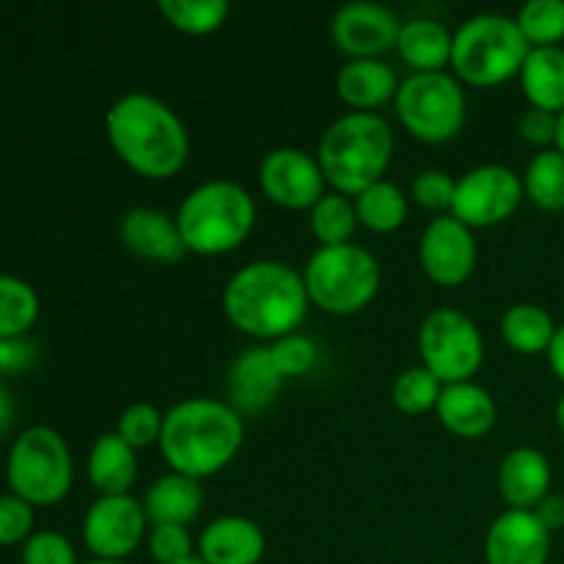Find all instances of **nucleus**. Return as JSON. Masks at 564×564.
<instances>
[{
    "mask_svg": "<svg viewBox=\"0 0 564 564\" xmlns=\"http://www.w3.org/2000/svg\"><path fill=\"white\" fill-rule=\"evenodd\" d=\"M220 303L229 323L259 341H275L297 330L312 306L303 270L281 259L240 264L226 279Z\"/></svg>",
    "mask_w": 564,
    "mask_h": 564,
    "instance_id": "1",
    "label": "nucleus"
},
{
    "mask_svg": "<svg viewBox=\"0 0 564 564\" xmlns=\"http://www.w3.org/2000/svg\"><path fill=\"white\" fill-rule=\"evenodd\" d=\"M105 135L121 163L147 180H169L191 158V132L165 99L127 91L105 113Z\"/></svg>",
    "mask_w": 564,
    "mask_h": 564,
    "instance_id": "2",
    "label": "nucleus"
},
{
    "mask_svg": "<svg viewBox=\"0 0 564 564\" xmlns=\"http://www.w3.org/2000/svg\"><path fill=\"white\" fill-rule=\"evenodd\" d=\"M246 441V419L218 397H185L163 416L160 455L171 471L207 479L224 471Z\"/></svg>",
    "mask_w": 564,
    "mask_h": 564,
    "instance_id": "3",
    "label": "nucleus"
},
{
    "mask_svg": "<svg viewBox=\"0 0 564 564\" xmlns=\"http://www.w3.org/2000/svg\"><path fill=\"white\" fill-rule=\"evenodd\" d=\"M394 127L378 110H347L336 116L317 141V160L334 191L358 196L383 180L394 160Z\"/></svg>",
    "mask_w": 564,
    "mask_h": 564,
    "instance_id": "4",
    "label": "nucleus"
},
{
    "mask_svg": "<svg viewBox=\"0 0 564 564\" xmlns=\"http://www.w3.org/2000/svg\"><path fill=\"white\" fill-rule=\"evenodd\" d=\"M187 253L220 257L248 240L257 226V198L235 180L198 182L174 213Z\"/></svg>",
    "mask_w": 564,
    "mask_h": 564,
    "instance_id": "5",
    "label": "nucleus"
},
{
    "mask_svg": "<svg viewBox=\"0 0 564 564\" xmlns=\"http://www.w3.org/2000/svg\"><path fill=\"white\" fill-rule=\"evenodd\" d=\"M532 44L518 28L516 17L501 11H479L455 28L452 72L463 86H499L521 72Z\"/></svg>",
    "mask_w": 564,
    "mask_h": 564,
    "instance_id": "6",
    "label": "nucleus"
},
{
    "mask_svg": "<svg viewBox=\"0 0 564 564\" xmlns=\"http://www.w3.org/2000/svg\"><path fill=\"white\" fill-rule=\"evenodd\" d=\"M301 270L312 306L328 314L361 312L375 301L383 281L378 257L358 242L314 248Z\"/></svg>",
    "mask_w": 564,
    "mask_h": 564,
    "instance_id": "7",
    "label": "nucleus"
},
{
    "mask_svg": "<svg viewBox=\"0 0 564 564\" xmlns=\"http://www.w3.org/2000/svg\"><path fill=\"white\" fill-rule=\"evenodd\" d=\"M9 490L33 507H53L75 485V460L64 435L47 424H33L11 441L6 457Z\"/></svg>",
    "mask_w": 564,
    "mask_h": 564,
    "instance_id": "8",
    "label": "nucleus"
},
{
    "mask_svg": "<svg viewBox=\"0 0 564 564\" xmlns=\"http://www.w3.org/2000/svg\"><path fill=\"white\" fill-rule=\"evenodd\" d=\"M394 110L400 124L413 138L446 143L466 124L468 97L455 72H411L405 80H400Z\"/></svg>",
    "mask_w": 564,
    "mask_h": 564,
    "instance_id": "9",
    "label": "nucleus"
},
{
    "mask_svg": "<svg viewBox=\"0 0 564 564\" xmlns=\"http://www.w3.org/2000/svg\"><path fill=\"white\" fill-rule=\"evenodd\" d=\"M416 347L422 367H427L441 383L474 380L485 364V336L466 312L455 306H438L419 323Z\"/></svg>",
    "mask_w": 564,
    "mask_h": 564,
    "instance_id": "10",
    "label": "nucleus"
},
{
    "mask_svg": "<svg viewBox=\"0 0 564 564\" xmlns=\"http://www.w3.org/2000/svg\"><path fill=\"white\" fill-rule=\"evenodd\" d=\"M149 527L143 501L132 494L97 496L83 516L80 538L91 560L127 562L147 543Z\"/></svg>",
    "mask_w": 564,
    "mask_h": 564,
    "instance_id": "11",
    "label": "nucleus"
},
{
    "mask_svg": "<svg viewBox=\"0 0 564 564\" xmlns=\"http://www.w3.org/2000/svg\"><path fill=\"white\" fill-rule=\"evenodd\" d=\"M523 176L505 163H482L457 176L449 213L471 229L499 226L521 207Z\"/></svg>",
    "mask_w": 564,
    "mask_h": 564,
    "instance_id": "12",
    "label": "nucleus"
},
{
    "mask_svg": "<svg viewBox=\"0 0 564 564\" xmlns=\"http://www.w3.org/2000/svg\"><path fill=\"white\" fill-rule=\"evenodd\" d=\"M259 185L284 209H312L328 193L317 154L301 147H275L259 163Z\"/></svg>",
    "mask_w": 564,
    "mask_h": 564,
    "instance_id": "13",
    "label": "nucleus"
},
{
    "mask_svg": "<svg viewBox=\"0 0 564 564\" xmlns=\"http://www.w3.org/2000/svg\"><path fill=\"white\" fill-rule=\"evenodd\" d=\"M479 259L477 235L452 213L435 215L419 237V262L441 286H460L474 273Z\"/></svg>",
    "mask_w": 564,
    "mask_h": 564,
    "instance_id": "14",
    "label": "nucleus"
},
{
    "mask_svg": "<svg viewBox=\"0 0 564 564\" xmlns=\"http://www.w3.org/2000/svg\"><path fill=\"white\" fill-rule=\"evenodd\" d=\"M330 39L347 58H383L397 47L402 20L391 6L378 0H350L330 17Z\"/></svg>",
    "mask_w": 564,
    "mask_h": 564,
    "instance_id": "15",
    "label": "nucleus"
},
{
    "mask_svg": "<svg viewBox=\"0 0 564 564\" xmlns=\"http://www.w3.org/2000/svg\"><path fill=\"white\" fill-rule=\"evenodd\" d=\"M482 554L488 564H549L551 532L534 510L507 507L485 532Z\"/></svg>",
    "mask_w": 564,
    "mask_h": 564,
    "instance_id": "16",
    "label": "nucleus"
},
{
    "mask_svg": "<svg viewBox=\"0 0 564 564\" xmlns=\"http://www.w3.org/2000/svg\"><path fill=\"white\" fill-rule=\"evenodd\" d=\"M284 375L275 367L270 345H251L237 352L226 372V402L246 413L268 411L284 386Z\"/></svg>",
    "mask_w": 564,
    "mask_h": 564,
    "instance_id": "17",
    "label": "nucleus"
},
{
    "mask_svg": "<svg viewBox=\"0 0 564 564\" xmlns=\"http://www.w3.org/2000/svg\"><path fill=\"white\" fill-rule=\"evenodd\" d=\"M264 551V529L253 518L237 512L213 518L196 538V556L204 564H259Z\"/></svg>",
    "mask_w": 564,
    "mask_h": 564,
    "instance_id": "18",
    "label": "nucleus"
},
{
    "mask_svg": "<svg viewBox=\"0 0 564 564\" xmlns=\"http://www.w3.org/2000/svg\"><path fill=\"white\" fill-rule=\"evenodd\" d=\"M119 240L127 251L152 262L174 264L187 253L180 226L171 213L160 207H130L119 218Z\"/></svg>",
    "mask_w": 564,
    "mask_h": 564,
    "instance_id": "19",
    "label": "nucleus"
},
{
    "mask_svg": "<svg viewBox=\"0 0 564 564\" xmlns=\"http://www.w3.org/2000/svg\"><path fill=\"white\" fill-rule=\"evenodd\" d=\"M554 468L538 446H512L496 468V488L512 510H534L551 494Z\"/></svg>",
    "mask_w": 564,
    "mask_h": 564,
    "instance_id": "20",
    "label": "nucleus"
},
{
    "mask_svg": "<svg viewBox=\"0 0 564 564\" xmlns=\"http://www.w3.org/2000/svg\"><path fill=\"white\" fill-rule=\"evenodd\" d=\"M435 416L449 433L460 435V438H482L496 427L499 405L482 383L460 380V383H446L441 389Z\"/></svg>",
    "mask_w": 564,
    "mask_h": 564,
    "instance_id": "21",
    "label": "nucleus"
},
{
    "mask_svg": "<svg viewBox=\"0 0 564 564\" xmlns=\"http://www.w3.org/2000/svg\"><path fill=\"white\" fill-rule=\"evenodd\" d=\"M397 88L400 77L386 58H347L336 72V91L352 110H378Z\"/></svg>",
    "mask_w": 564,
    "mask_h": 564,
    "instance_id": "22",
    "label": "nucleus"
},
{
    "mask_svg": "<svg viewBox=\"0 0 564 564\" xmlns=\"http://www.w3.org/2000/svg\"><path fill=\"white\" fill-rule=\"evenodd\" d=\"M141 501L152 527L160 523L191 527L204 507V488L198 479L169 471L143 490Z\"/></svg>",
    "mask_w": 564,
    "mask_h": 564,
    "instance_id": "23",
    "label": "nucleus"
},
{
    "mask_svg": "<svg viewBox=\"0 0 564 564\" xmlns=\"http://www.w3.org/2000/svg\"><path fill=\"white\" fill-rule=\"evenodd\" d=\"M86 474L99 496L130 494L138 479V452L116 430H108L88 449Z\"/></svg>",
    "mask_w": 564,
    "mask_h": 564,
    "instance_id": "24",
    "label": "nucleus"
},
{
    "mask_svg": "<svg viewBox=\"0 0 564 564\" xmlns=\"http://www.w3.org/2000/svg\"><path fill=\"white\" fill-rule=\"evenodd\" d=\"M452 39L455 31L435 17L402 20L397 53L413 72H441L452 64Z\"/></svg>",
    "mask_w": 564,
    "mask_h": 564,
    "instance_id": "25",
    "label": "nucleus"
},
{
    "mask_svg": "<svg viewBox=\"0 0 564 564\" xmlns=\"http://www.w3.org/2000/svg\"><path fill=\"white\" fill-rule=\"evenodd\" d=\"M523 97L532 108L560 113L564 108V47H532L521 72Z\"/></svg>",
    "mask_w": 564,
    "mask_h": 564,
    "instance_id": "26",
    "label": "nucleus"
},
{
    "mask_svg": "<svg viewBox=\"0 0 564 564\" xmlns=\"http://www.w3.org/2000/svg\"><path fill=\"white\" fill-rule=\"evenodd\" d=\"M499 328L512 350L523 352V356H538V352H549L560 325L554 323L549 308H543L540 303L521 301L505 308Z\"/></svg>",
    "mask_w": 564,
    "mask_h": 564,
    "instance_id": "27",
    "label": "nucleus"
},
{
    "mask_svg": "<svg viewBox=\"0 0 564 564\" xmlns=\"http://www.w3.org/2000/svg\"><path fill=\"white\" fill-rule=\"evenodd\" d=\"M352 202H356L358 224L367 226L369 231H378V235L397 231L411 213V193H405L397 182L386 180V176L375 185L364 187L358 196H352Z\"/></svg>",
    "mask_w": 564,
    "mask_h": 564,
    "instance_id": "28",
    "label": "nucleus"
},
{
    "mask_svg": "<svg viewBox=\"0 0 564 564\" xmlns=\"http://www.w3.org/2000/svg\"><path fill=\"white\" fill-rule=\"evenodd\" d=\"M523 193L534 207L545 213L564 209V152L556 147L532 154L523 171Z\"/></svg>",
    "mask_w": 564,
    "mask_h": 564,
    "instance_id": "29",
    "label": "nucleus"
},
{
    "mask_svg": "<svg viewBox=\"0 0 564 564\" xmlns=\"http://www.w3.org/2000/svg\"><path fill=\"white\" fill-rule=\"evenodd\" d=\"M39 312L42 301L31 281L0 273V339L28 336V330L36 325Z\"/></svg>",
    "mask_w": 564,
    "mask_h": 564,
    "instance_id": "30",
    "label": "nucleus"
},
{
    "mask_svg": "<svg viewBox=\"0 0 564 564\" xmlns=\"http://www.w3.org/2000/svg\"><path fill=\"white\" fill-rule=\"evenodd\" d=\"M308 226H312V235L317 237L319 246H341V242H350L356 229L361 226L356 215V202L347 193L328 191L308 209Z\"/></svg>",
    "mask_w": 564,
    "mask_h": 564,
    "instance_id": "31",
    "label": "nucleus"
},
{
    "mask_svg": "<svg viewBox=\"0 0 564 564\" xmlns=\"http://www.w3.org/2000/svg\"><path fill=\"white\" fill-rule=\"evenodd\" d=\"M158 9L176 31L204 36L224 25L231 6L229 0H160Z\"/></svg>",
    "mask_w": 564,
    "mask_h": 564,
    "instance_id": "32",
    "label": "nucleus"
},
{
    "mask_svg": "<svg viewBox=\"0 0 564 564\" xmlns=\"http://www.w3.org/2000/svg\"><path fill=\"white\" fill-rule=\"evenodd\" d=\"M444 383L430 372L422 364H413V367H405L391 383V402L400 408L402 413H427L435 411L438 405V397Z\"/></svg>",
    "mask_w": 564,
    "mask_h": 564,
    "instance_id": "33",
    "label": "nucleus"
},
{
    "mask_svg": "<svg viewBox=\"0 0 564 564\" xmlns=\"http://www.w3.org/2000/svg\"><path fill=\"white\" fill-rule=\"evenodd\" d=\"M516 22L532 47H556L564 39V0H527Z\"/></svg>",
    "mask_w": 564,
    "mask_h": 564,
    "instance_id": "34",
    "label": "nucleus"
},
{
    "mask_svg": "<svg viewBox=\"0 0 564 564\" xmlns=\"http://www.w3.org/2000/svg\"><path fill=\"white\" fill-rule=\"evenodd\" d=\"M163 416L165 411H160L158 405L147 400L130 402V405L121 411L119 424H116V433L132 446V449H147V446L160 444V433H163Z\"/></svg>",
    "mask_w": 564,
    "mask_h": 564,
    "instance_id": "35",
    "label": "nucleus"
},
{
    "mask_svg": "<svg viewBox=\"0 0 564 564\" xmlns=\"http://www.w3.org/2000/svg\"><path fill=\"white\" fill-rule=\"evenodd\" d=\"M270 352H273L275 367L281 369V375H284L286 380L308 375L314 367H317V358H319L317 341H314L308 334H301V330H292V334L270 341Z\"/></svg>",
    "mask_w": 564,
    "mask_h": 564,
    "instance_id": "36",
    "label": "nucleus"
},
{
    "mask_svg": "<svg viewBox=\"0 0 564 564\" xmlns=\"http://www.w3.org/2000/svg\"><path fill=\"white\" fill-rule=\"evenodd\" d=\"M147 551L158 564H182L196 556V538L187 527H174V523H160L149 527Z\"/></svg>",
    "mask_w": 564,
    "mask_h": 564,
    "instance_id": "37",
    "label": "nucleus"
},
{
    "mask_svg": "<svg viewBox=\"0 0 564 564\" xmlns=\"http://www.w3.org/2000/svg\"><path fill=\"white\" fill-rule=\"evenodd\" d=\"M457 176L444 169H424L411 180V198L435 215H444L455 202Z\"/></svg>",
    "mask_w": 564,
    "mask_h": 564,
    "instance_id": "38",
    "label": "nucleus"
},
{
    "mask_svg": "<svg viewBox=\"0 0 564 564\" xmlns=\"http://www.w3.org/2000/svg\"><path fill=\"white\" fill-rule=\"evenodd\" d=\"M20 560L22 564H80L72 540L55 529H36L22 543Z\"/></svg>",
    "mask_w": 564,
    "mask_h": 564,
    "instance_id": "39",
    "label": "nucleus"
},
{
    "mask_svg": "<svg viewBox=\"0 0 564 564\" xmlns=\"http://www.w3.org/2000/svg\"><path fill=\"white\" fill-rule=\"evenodd\" d=\"M36 532V507L14 494L0 496V545H22Z\"/></svg>",
    "mask_w": 564,
    "mask_h": 564,
    "instance_id": "40",
    "label": "nucleus"
},
{
    "mask_svg": "<svg viewBox=\"0 0 564 564\" xmlns=\"http://www.w3.org/2000/svg\"><path fill=\"white\" fill-rule=\"evenodd\" d=\"M39 345L31 336H11L0 339V380L25 375L28 369L36 367Z\"/></svg>",
    "mask_w": 564,
    "mask_h": 564,
    "instance_id": "41",
    "label": "nucleus"
},
{
    "mask_svg": "<svg viewBox=\"0 0 564 564\" xmlns=\"http://www.w3.org/2000/svg\"><path fill=\"white\" fill-rule=\"evenodd\" d=\"M518 132H521L523 141L534 143V147L540 149L556 147V113L529 105V108L518 116Z\"/></svg>",
    "mask_w": 564,
    "mask_h": 564,
    "instance_id": "42",
    "label": "nucleus"
},
{
    "mask_svg": "<svg viewBox=\"0 0 564 564\" xmlns=\"http://www.w3.org/2000/svg\"><path fill=\"white\" fill-rule=\"evenodd\" d=\"M534 516L543 521V527L551 534L562 532L564 529V496L562 494H549L538 507H534Z\"/></svg>",
    "mask_w": 564,
    "mask_h": 564,
    "instance_id": "43",
    "label": "nucleus"
},
{
    "mask_svg": "<svg viewBox=\"0 0 564 564\" xmlns=\"http://www.w3.org/2000/svg\"><path fill=\"white\" fill-rule=\"evenodd\" d=\"M14 422H17L14 394H11V389H9V383H6V380H0V441H3L6 435L11 433Z\"/></svg>",
    "mask_w": 564,
    "mask_h": 564,
    "instance_id": "44",
    "label": "nucleus"
},
{
    "mask_svg": "<svg viewBox=\"0 0 564 564\" xmlns=\"http://www.w3.org/2000/svg\"><path fill=\"white\" fill-rule=\"evenodd\" d=\"M545 356H549L551 372H554L556 378H560L564 383V323L560 325V328H556L554 341H551V347H549V352H545Z\"/></svg>",
    "mask_w": 564,
    "mask_h": 564,
    "instance_id": "45",
    "label": "nucleus"
},
{
    "mask_svg": "<svg viewBox=\"0 0 564 564\" xmlns=\"http://www.w3.org/2000/svg\"><path fill=\"white\" fill-rule=\"evenodd\" d=\"M556 149L564 152V108L556 113Z\"/></svg>",
    "mask_w": 564,
    "mask_h": 564,
    "instance_id": "46",
    "label": "nucleus"
},
{
    "mask_svg": "<svg viewBox=\"0 0 564 564\" xmlns=\"http://www.w3.org/2000/svg\"><path fill=\"white\" fill-rule=\"evenodd\" d=\"M554 419H556V427H560V433L564 435V394L560 397V402H556Z\"/></svg>",
    "mask_w": 564,
    "mask_h": 564,
    "instance_id": "47",
    "label": "nucleus"
},
{
    "mask_svg": "<svg viewBox=\"0 0 564 564\" xmlns=\"http://www.w3.org/2000/svg\"><path fill=\"white\" fill-rule=\"evenodd\" d=\"M80 564H130V562H110V560H88V562H80Z\"/></svg>",
    "mask_w": 564,
    "mask_h": 564,
    "instance_id": "48",
    "label": "nucleus"
},
{
    "mask_svg": "<svg viewBox=\"0 0 564 564\" xmlns=\"http://www.w3.org/2000/svg\"><path fill=\"white\" fill-rule=\"evenodd\" d=\"M182 564H204V562L198 560V556H193V560H187V562H182Z\"/></svg>",
    "mask_w": 564,
    "mask_h": 564,
    "instance_id": "49",
    "label": "nucleus"
}]
</instances>
